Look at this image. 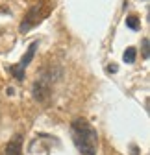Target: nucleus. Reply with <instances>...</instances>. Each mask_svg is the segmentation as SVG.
<instances>
[{
    "label": "nucleus",
    "mask_w": 150,
    "mask_h": 155,
    "mask_svg": "<svg viewBox=\"0 0 150 155\" xmlns=\"http://www.w3.org/2000/svg\"><path fill=\"white\" fill-rule=\"evenodd\" d=\"M70 133L74 146L82 155H97L98 148V133L85 118H74L70 122Z\"/></svg>",
    "instance_id": "f257e3e1"
},
{
    "label": "nucleus",
    "mask_w": 150,
    "mask_h": 155,
    "mask_svg": "<svg viewBox=\"0 0 150 155\" xmlns=\"http://www.w3.org/2000/svg\"><path fill=\"white\" fill-rule=\"evenodd\" d=\"M37 46H39V43L37 41H33L30 46H28V50H26V54L22 55V59L19 61L17 65H9L8 67V70H9V74L15 78L17 81H22L24 80V70H26V67L33 61V55H35V50H37Z\"/></svg>",
    "instance_id": "20e7f679"
},
{
    "label": "nucleus",
    "mask_w": 150,
    "mask_h": 155,
    "mask_svg": "<svg viewBox=\"0 0 150 155\" xmlns=\"http://www.w3.org/2000/svg\"><path fill=\"white\" fill-rule=\"evenodd\" d=\"M135 57H137V50L134 48V46H128L126 48V52L122 54V59H124V63H135Z\"/></svg>",
    "instance_id": "423d86ee"
},
{
    "label": "nucleus",
    "mask_w": 150,
    "mask_h": 155,
    "mask_svg": "<svg viewBox=\"0 0 150 155\" xmlns=\"http://www.w3.org/2000/svg\"><path fill=\"white\" fill-rule=\"evenodd\" d=\"M126 26H128L130 30L137 31V30L141 28V24H139V18H137L135 15H130V17H126Z\"/></svg>",
    "instance_id": "0eeeda50"
},
{
    "label": "nucleus",
    "mask_w": 150,
    "mask_h": 155,
    "mask_svg": "<svg viewBox=\"0 0 150 155\" xmlns=\"http://www.w3.org/2000/svg\"><path fill=\"white\" fill-rule=\"evenodd\" d=\"M4 153L6 155H22V135L21 133L13 135V139L8 142Z\"/></svg>",
    "instance_id": "39448f33"
},
{
    "label": "nucleus",
    "mask_w": 150,
    "mask_h": 155,
    "mask_svg": "<svg viewBox=\"0 0 150 155\" xmlns=\"http://www.w3.org/2000/svg\"><path fill=\"white\" fill-rule=\"evenodd\" d=\"M132 153H134V155H137V153H139V151H137V148H135V146H132Z\"/></svg>",
    "instance_id": "9d476101"
},
{
    "label": "nucleus",
    "mask_w": 150,
    "mask_h": 155,
    "mask_svg": "<svg viewBox=\"0 0 150 155\" xmlns=\"http://www.w3.org/2000/svg\"><path fill=\"white\" fill-rule=\"evenodd\" d=\"M50 11H52V4L46 2V0H39L37 4L30 6L24 18H22V22H21V26H19V31L28 33L33 26H37L41 21H45V18L50 15Z\"/></svg>",
    "instance_id": "f03ea898"
},
{
    "label": "nucleus",
    "mask_w": 150,
    "mask_h": 155,
    "mask_svg": "<svg viewBox=\"0 0 150 155\" xmlns=\"http://www.w3.org/2000/svg\"><path fill=\"white\" fill-rule=\"evenodd\" d=\"M52 81H54V76L52 72H43L41 78H37L33 87H32V96H33V100L35 102H39V104H45L50 96H52Z\"/></svg>",
    "instance_id": "7ed1b4c3"
},
{
    "label": "nucleus",
    "mask_w": 150,
    "mask_h": 155,
    "mask_svg": "<svg viewBox=\"0 0 150 155\" xmlns=\"http://www.w3.org/2000/svg\"><path fill=\"white\" fill-rule=\"evenodd\" d=\"M107 72H117V65H115V63L107 65Z\"/></svg>",
    "instance_id": "1a4fd4ad"
},
{
    "label": "nucleus",
    "mask_w": 150,
    "mask_h": 155,
    "mask_svg": "<svg viewBox=\"0 0 150 155\" xmlns=\"http://www.w3.org/2000/svg\"><path fill=\"white\" fill-rule=\"evenodd\" d=\"M141 52H143L145 59H148V55H150V41H148V37H145L141 41Z\"/></svg>",
    "instance_id": "6e6552de"
}]
</instances>
